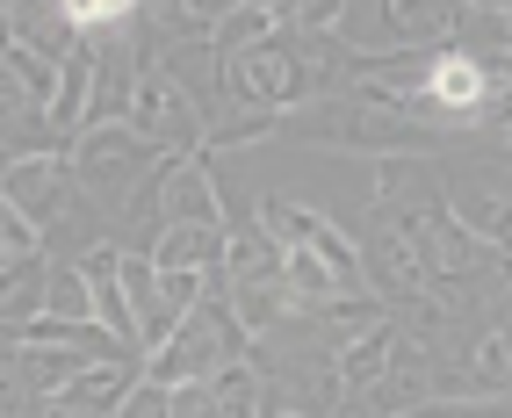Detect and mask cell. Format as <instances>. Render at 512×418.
<instances>
[{"instance_id": "6da1fadb", "label": "cell", "mask_w": 512, "mask_h": 418, "mask_svg": "<svg viewBox=\"0 0 512 418\" xmlns=\"http://www.w3.org/2000/svg\"><path fill=\"white\" fill-rule=\"evenodd\" d=\"M440 101H455V109L476 101V73H469V65H440Z\"/></svg>"}]
</instances>
